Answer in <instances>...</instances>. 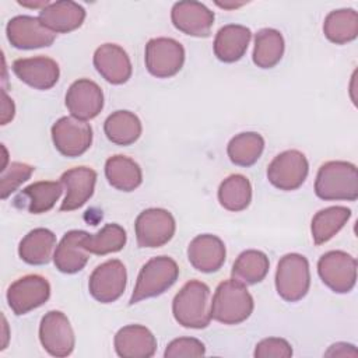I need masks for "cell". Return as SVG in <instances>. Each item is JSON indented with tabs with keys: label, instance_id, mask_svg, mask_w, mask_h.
Listing matches in <instances>:
<instances>
[{
	"label": "cell",
	"instance_id": "obj_1",
	"mask_svg": "<svg viewBox=\"0 0 358 358\" xmlns=\"http://www.w3.org/2000/svg\"><path fill=\"white\" fill-rule=\"evenodd\" d=\"M315 193L326 201L358 199V171L357 166L347 161H327L316 175Z\"/></svg>",
	"mask_w": 358,
	"mask_h": 358
},
{
	"label": "cell",
	"instance_id": "obj_2",
	"mask_svg": "<svg viewBox=\"0 0 358 358\" xmlns=\"http://www.w3.org/2000/svg\"><path fill=\"white\" fill-rule=\"evenodd\" d=\"M210 288L207 284L190 280L172 301L175 320L187 329H204L210 324Z\"/></svg>",
	"mask_w": 358,
	"mask_h": 358
},
{
	"label": "cell",
	"instance_id": "obj_3",
	"mask_svg": "<svg viewBox=\"0 0 358 358\" xmlns=\"http://www.w3.org/2000/svg\"><path fill=\"white\" fill-rule=\"evenodd\" d=\"M253 312V298L246 285L231 278L218 284L210 303L211 319L224 324H239Z\"/></svg>",
	"mask_w": 358,
	"mask_h": 358
},
{
	"label": "cell",
	"instance_id": "obj_4",
	"mask_svg": "<svg viewBox=\"0 0 358 358\" xmlns=\"http://www.w3.org/2000/svg\"><path fill=\"white\" fill-rule=\"evenodd\" d=\"M179 277L176 262L168 256L150 259L140 270L129 305L138 303L143 299L158 296L171 288Z\"/></svg>",
	"mask_w": 358,
	"mask_h": 358
},
{
	"label": "cell",
	"instance_id": "obj_5",
	"mask_svg": "<svg viewBox=\"0 0 358 358\" xmlns=\"http://www.w3.org/2000/svg\"><path fill=\"white\" fill-rule=\"evenodd\" d=\"M310 285V273L308 259L299 253L282 256L277 264L275 289L287 302L302 299Z\"/></svg>",
	"mask_w": 358,
	"mask_h": 358
},
{
	"label": "cell",
	"instance_id": "obj_6",
	"mask_svg": "<svg viewBox=\"0 0 358 358\" xmlns=\"http://www.w3.org/2000/svg\"><path fill=\"white\" fill-rule=\"evenodd\" d=\"M144 62L148 73L157 78L178 74L185 63V49L176 39L152 38L145 45Z\"/></svg>",
	"mask_w": 358,
	"mask_h": 358
},
{
	"label": "cell",
	"instance_id": "obj_7",
	"mask_svg": "<svg viewBox=\"0 0 358 358\" xmlns=\"http://www.w3.org/2000/svg\"><path fill=\"white\" fill-rule=\"evenodd\" d=\"M317 274L333 292L347 294L357 282V260L343 250H330L320 256Z\"/></svg>",
	"mask_w": 358,
	"mask_h": 358
},
{
	"label": "cell",
	"instance_id": "obj_8",
	"mask_svg": "<svg viewBox=\"0 0 358 358\" xmlns=\"http://www.w3.org/2000/svg\"><path fill=\"white\" fill-rule=\"evenodd\" d=\"M176 229L173 215L165 208H147L134 222L136 239L140 248H161L168 243Z\"/></svg>",
	"mask_w": 358,
	"mask_h": 358
},
{
	"label": "cell",
	"instance_id": "obj_9",
	"mask_svg": "<svg viewBox=\"0 0 358 358\" xmlns=\"http://www.w3.org/2000/svg\"><path fill=\"white\" fill-rule=\"evenodd\" d=\"M52 140L62 155L76 158L91 147L92 129L85 120L63 116L52 126Z\"/></svg>",
	"mask_w": 358,
	"mask_h": 358
},
{
	"label": "cell",
	"instance_id": "obj_10",
	"mask_svg": "<svg viewBox=\"0 0 358 358\" xmlns=\"http://www.w3.org/2000/svg\"><path fill=\"white\" fill-rule=\"evenodd\" d=\"M309 171L306 157L298 150H287L273 158L267 168L268 182L280 190H295L305 182Z\"/></svg>",
	"mask_w": 358,
	"mask_h": 358
},
{
	"label": "cell",
	"instance_id": "obj_11",
	"mask_svg": "<svg viewBox=\"0 0 358 358\" xmlns=\"http://www.w3.org/2000/svg\"><path fill=\"white\" fill-rule=\"evenodd\" d=\"M7 302L14 315H25L42 306L50 296L48 280L39 274H28L15 280L7 289Z\"/></svg>",
	"mask_w": 358,
	"mask_h": 358
},
{
	"label": "cell",
	"instance_id": "obj_12",
	"mask_svg": "<svg viewBox=\"0 0 358 358\" xmlns=\"http://www.w3.org/2000/svg\"><path fill=\"white\" fill-rule=\"evenodd\" d=\"M126 281L127 273L124 264L117 259H110L94 268L88 280V289L95 301L110 303L122 296Z\"/></svg>",
	"mask_w": 358,
	"mask_h": 358
},
{
	"label": "cell",
	"instance_id": "obj_13",
	"mask_svg": "<svg viewBox=\"0 0 358 358\" xmlns=\"http://www.w3.org/2000/svg\"><path fill=\"white\" fill-rule=\"evenodd\" d=\"M39 340L52 357H67L73 352L76 337L70 320L60 310H49L39 324Z\"/></svg>",
	"mask_w": 358,
	"mask_h": 358
},
{
	"label": "cell",
	"instance_id": "obj_14",
	"mask_svg": "<svg viewBox=\"0 0 358 358\" xmlns=\"http://www.w3.org/2000/svg\"><path fill=\"white\" fill-rule=\"evenodd\" d=\"M8 42L17 49H38L50 46L56 34L46 28L39 17L17 15L6 27Z\"/></svg>",
	"mask_w": 358,
	"mask_h": 358
},
{
	"label": "cell",
	"instance_id": "obj_15",
	"mask_svg": "<svg viewBox=\"0 0 358 358\" xmlns=\"http://www.w3.org/2000/svg\"><path fill=\"white\" fill-rule=\"evenodd\" d=\"M171 20L173 27L180 32L196 38H206L211 32L214 13L199 1L186 0L173 4Z\"/></svg>",
	"mask_w": 358,
	"mask_h": 358
},
{
	"label": "cell",
	"instance_id": "obj_16",
	"mask_svg": "<svg viewBox=\"0 0 358 358\" xmlns=\"http://www.w3.org/2000/svg\"><path fill=\"white\" fill-rule=\"evenodd\" d=\"M66 106L73 117L80 120L94 119L103 108L101 87L88 78L74 81L66 92Z\"/></svg>",
	"mask_w": 358,
	"mask_h": 358
},
{
	"label": "cell",
	"instance_id": "obj_17",
	"mask_svg": "<svg viewBox=\"0 0 358 358\" xmlns=\"http://www.w3.org/2000/svg\"><path fill=\"white\" fill-rule=\"evenodd\" d=\"M60 182L66 190L60 211H73L83 207L92 197L96 183V172L88 166H76L67 169L62 175Z\"/></svg>",
	"mask_w": 358,
	"mask_h": 358
},
{
	"label": "cell",
	"instance_id": "obj_18",
	"mask_svg": "<svg viewBox=\"0 0 358 358\" xmlns=\"http://www.w3.org/2000/svg\"><path fill=\"white\" fill-rule=\"evenodd\" d=\"M14 74L27 85L35 90H49L60 76L59 64L46 56L24 57L13 62Z\"/></svg>",
	"mask_w": 358,
	"mask_h": 358
},
{
	"label": "cell",
	"instance_id": "obj_19",
	"mask_svg": "<svg viewBox=\"0 0 358 358\" xmlns=\"http://www.w3.org/2000/svg\"><path fill=\"white\" fill-rule=\"evenodd\" d=\"M96 71L110 84H124L131 77V62L123 48L116 43H103L94 53Z\"/></svg>",
	"mask_w": 358,
	"mask_h": 358
},
{
	"label": "cell",
	"instance_id": "obj_20",
	"mask_svg": "<svg viewBox=\"0 0 358 358\" xmlns=\"http://www.w3.org/2000/svg\"><path fill=\"white\" fill-rule=\"evenodd\" d=\"M113 345L122 358H150L155 354L157 340L145 326L127 324L117 330Z\"/></svg>",
	"mask_w": 358,
	"mask_h": 358
},
{
	"label": "cell",
	"instance_id": "obj_21",
	"mask_svg": "<svg viewBox=\"0 0 358 358\" xmlns=\"http://www.w3.org/2000/svg\"><path fill=\"white\" fill-rule=\"evenodd\" d=\"M227 250L224 242L211 234L197 235L187 248L190 264L201 273L218 271L225 262Z\"/></svg>",
	"mask_w": 358,
	"mask_h": 358
},
{
	"label": "cell",
	"instance_id": "obj_22",
	"mask_svg": "<svg viewBox=\"0 0 358 358\" xmlns=\"http://www.w3.org/2000/svg\"><path fill=\"white\" fill-rule=\"evenodd\" d=\"M62 182L41 180L22 189L14 199V206L31 214H42L53 208L63 193Z\"/></svg>",
	"mask_w": 358,
	"mask_h": 358
},
{
	"label": "cell",
	"instance_id": "obj_23",
	"mask_svg": "<svg viewBox=\"0 0 358 358\" xmlns=\"http://www.w3.org/2000/svg\"><path fill=\"white\" fill-rule=\"evenodd\" d=\"M42 24L55 34H67L80 28L85 20V10L76 1L60 0L39 11Z\"/></svg>",
	"mask_w": 358,
	"mask_h": 358
},
{
	"label": "cell",
	"instance_id": "obj_24",
	"mask_svg": "<svg viewBox=\"0 0 358 358\" xmlns=\"http://www.w3.org/2000/svg\"><path fill=\"white\" fill-rule=\"evenodd\" d=\"M84 235L85 231H69L56 246L53 253V263L60 273L74 274L85 267L90 253L83 246Z\"/></svg>",
	"mask_w": 358,
	"mask_h": 358
},
{
	"label": "cell",
	"instance_id": "obj_25",
	"mask_svg": "<svg viewBox=\"0 0 358 358\" xmlns=\"http://www.w3.org/2000/svg\"><path fill=\"white\" fill-rule=\"evenodd\" d=\"M252 32L248 27L228 24L218 29L214 38V55L224 63H234L243 57L250 42Z\"/></svg>",
	"mask_w": 358,
	"mask_h": 358
},
{
	"label": "cell",
	"instance_id": "obj_26",
	"mask_svg": "<svg viewBox=\"0 0 358 358\" xmlns=\"http://www.w3.org/2000/svg\"><path fill=\"white\" fill-rule=\"evenodd\" d=\"M56 246V235L48 228H35L29 231L18 245V255L22 262L41 266L46 264Z\"/></svg>",
	"mask_w": 358,
	"mask_h": 358
},
{
	"label": "cell",
	"instance_id": "obj_27",
	"mask_svg": "<svg viewBox=\"0 0 358 358\" xmlns=\"http://www.w3.org/2000/svg\"><path fill=\"white\" fill-rule=\"evenodd\" d=\"M105 176L112 187L122 192H133L143 182L140 165L126 155L109 157L105 162Z\"/></svg>",
	"mask_w": 358,
	"mask_h": 358
},
{
	"label": "cell",
	"instance_id": "obj_28",
	"mask_svg": "<svg viewBox=\"0 0 358 358\" xmlns=\"http://www.w3.org/2000/svg\"><path fill=\"white\" fill-rule=\"evenodd\" d=\"M141 122L130 110H116L110 113L105 123L103 131L109 141L117 145H130L141 136Z\"/></svg>",
	"mask_w": 358,
	"mask_h": 358
},
{
	"label": "cell",
	"instance_id": "obj_29",
	"mask_svg": "<svg viewBox=\"0 0 358 358\" xmlns=\"http://www.w3.org/2000/svg\"><path fill=\"white\" fill-rule=\"evenodd\" d=\"M351 210L344 206H331L317 211L310 224V232L315 245H323L330 241L350 220Z\"/></svg>",
	"mask_w": 358,
	"mask_h": 358
},
{
	"label": "cell",
	"instance_id": "obj_30",
	"mask_svg": "<svg viewBox=\"0 0 358 358\" xmlns=\"http://www.w3.org/2000/svg\"><path fill=\"white\" fill-rule=\"evenodd\" d=\"M324 36L336 43L344 45L358 35V13L354 8H340L330 11L323 22Z\"/></svg>",
	"mask_w": 358,
	"mask_h": 358
},
{
	"label": "cell",
	"instance_id": "obj_31",
	"mask_svg": "<svg viewBox=\"0 0 358 358\" xmlns=\"http://www.w3.org/2000/svg\"><path fill=\"white\" fill-rule=\"evenodd\" d=\"M284 48V38L280 31L263 28L255 35L253 63L260 69H271L281 60Z\"/></svg>",
	"mask_w": 358,
	"mask_h": 358
},
{
	"label": "cell",
	"instance_id": "obj_32",
	"mask_svg": "<svg viewBox=\"0 0 358 358\" xmlns=\"http://www.w3.org/2000/svg\"><path fill=\"white\" fill-rule=\"evenodd\" d=\"M268 267L270 262L266 253L256 249H249L236 257L231 270V275L234 280L245 285H252L264 280L268 273Z\"/></svg>",
	"mask_w": 358,
	"mask_h": 358
},
{
	"label": "cell",
	"instance_id": "obj_33",
	"mask_svg": "<svg viewBox=\"0 0 358 358\" xmlns=\"http://www.w3.org/2000/svg\"><path fill=\"white\" fill-rule=\"evenodd\" d=\"M264 150V138L256 131H245L232 137L227 145V154L238 166H252Z\"/></svg>",
	"mask_w": 358,
	"mask_h": 358
},
{
	"label": "cell",
	"instance_id": "obj_34",
	"mask_svg": "<svg viewBox=\"0 0 358 358\" xmlns=\"http://www.w3.org/2000/svg\"><path fill=\"white\" fill-rule=\"evenodd\" d=\"M218 201L228 211H242L252 201V185L243 175L234 173L225 178L218 187Z\"/></svg>",
	"mask_w": 358,
	"mask_h": 358
},
{
	"label": "cell",
	"instance_id": "obj_35",
	"mask_svg": "<svg viewBox=\"0 0 358 358\" xmlns=\"http://www.w3.org/2000/svg\"><path fill=\"white\" fill-rule=\"evenodd\" d=\"M127 235L123 227L119 224H106L96 234L85 232L83 238V246L92 255H108L119 252L124 248Z\"/></svg>",
	"mask_w": 358,
	"mask_h": 358
},
{
	"label": "cell",
	"instance_id": "obj_36",
	"mask_svg": "<svg viewBox=\"0 0 358 358\" xmlns=\"http://www.w3.org/2000/svg\"><path fill=\"white\" fill-rule=\"evenodd\" d=\"M35 168L25 162H11L1 171L0 176V194L6 200L11 193H14L24 182H27L34 173Z\"/></svg>",
	"mask_w": 358,
	"mask_h": 358
},
{
	"label": "cell",
	"instance_id": "obj_37",
	"mask_svg": "<svg viewBox=\"0 0 358 358\" xmlns=\"http://www.w3.org/2000/svg\"><path fill=\"white\" fill-rule=\"evenodd\" d=\"M206 355L204 344L193 337H179L172 340L164 352L165 358H182V357H203Z\"/></svg>",
	"mask_w": 358,
	"mask_h": 358
},
{
	"label": "cell",
	"instance_id": "obj_38",
	"mask_svg": "<svg viewBox=\"0 0 358 358\" xmlns=\"http://www.w3.org/2000/svg\"><path fill=\"white\" fill-rule=\"evenodd\" d=\"M253 355L256 358H289L292 355V348L284 338L268 337L256 344Z\"/></svg>",
	"mask_w": 358,
	"mask_h": 358
},
{
	"label": "cell",
	"instance_id": "obj_39",
	"mask_svg": "<svg viewBox=\"0 0 358 358\" xmlns=\"http://www.w3.org/2000/svg\"><path fill=\"white\" fill-rule=\"evenodd\" d=\"M357 350L352 344H347V343H337L330 345V348L326 351L327 357H357Z\"/></svg>",
	"mask_w": 358,
	"mask_h": 358
},
{
	"label": "cell",
	"instance_id": "obj_40",
	"mask_svg": "<svg viewBox=\"0 0 358 358\" xmlns=\"http://www.w3.org/2000/svg\"><path fill=\"white\" fill-rule=\"evenodd\" d=\"M3 95V103H1V124H7L10 120H13L15 113V106L11 98L6 94V91H1Z\"/></svg>",
	"mask_w": 358,
	"mask_h": 358
},
{
	"label": "cell",
	"instance_id": "obj_41",
	"mask_svg": "<svg viewBox=\"0 0 358 358\" xmlns=\"http://www.w3.org/2000/svg\"><path fill=\"white\" fill-rule=\"evenodd\" d=\"M18 4H21V6H24V7H31V8H41V10H43L46 6H49L50 4V1H48V0H41V1H18Z\"/></svg>",
	"mask_w": 358,
	"mask_h": 358
},
{
	"label": "cell",
	"instance_id": "obj_42",
	"mask_svg": "<svg viewBox=\"0 0 358 358\" xmlns=\"http://www.w3.org/2000/svg\"><path fill=\"white\" fill-rule=\"evenodd\" d=\"M215 4L218 7H222V8H227V10H232V8H238L241 6L245 4V1H241V3H236V1H215Z\"/></svg>",
	"mask_w": 358,
	"mask_h": 358
}]
</instances>
